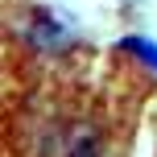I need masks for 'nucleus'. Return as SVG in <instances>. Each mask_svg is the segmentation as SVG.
Segmentation results:
<instances>
[{
    "label": "nucleus",
    "instance_id": "f257e3e1",
    "mask_svg": "<svg viewBox=\"0 0 157 157\" xmlns=\"http://www.w3.org/2000/svg\"><path fill=\"white\" fill-rule=\"evenodd\" d=\"M120 103L78 71H50L0 95V157H124Z\"/></svg>",
    "mask_w": 157,
    "mask_h": 157
}]
</instances>
